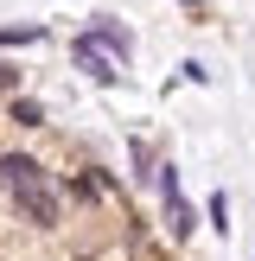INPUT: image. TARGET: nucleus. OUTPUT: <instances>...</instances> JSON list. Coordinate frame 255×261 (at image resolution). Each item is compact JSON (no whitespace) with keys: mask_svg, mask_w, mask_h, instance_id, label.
I'll use <instances>...</instances> for the list:
<instances>
[{"mask_svg":"<svg viewBox=\"0 0 255 261\" xmlns=\"http://www.w3.org/2000/svg\"><path fill=\"white\" fill-rule=\"evenodd\" d=\"M204 217H211V229H230V198H223V191H211V204H204Z\"/></svg>","mask_w":255,"mask_h":261,"instance_id":"nucleus-8","label":"nucleus"},{"mask_svg":"<svg viewBox=\"0 0 255 261\" xmlns=\"http://www.w3.org/2000/svg\"><path fill=\"white\" fill-rule=\"evenodd\" d=\"M26 83V70H19V64H7V58H0V89H19Z\"/></svg>","mask_w":255,"mask_h":261,"instance_id":"nucleus-9","label":"nucleus"},{"mask_svg":"<svg viewBox=\"0 0 255 261\" xmlns=\"http://www.w3.org/2000/svg\"><path fill=\"white\" fill-rule=\"evenodd\" d=\"M7 115H13L19 127H45V102H38V96H13V102H7Z\"/></svg>","mask_w":255,"mask_h":261,"instance_id":"nucleus-6","label":"nucleus"},{"mask_svg":"<svg viewBox=\"0 0 255 261\" xmlns=\"http://www.w3.org/2000/svg\"><path fill=\"white\" fill-rule=\"evenodd\" d=\"M38 38H45V25H0V51H13V45H38Z\"/></svg>","mask_w":255,"mask_h":261,"instance_id":"nucleus-7","label":"nucleus"},{"mask_svg":"<svg viewBox=\"0 0 255 261\" xmlns=\"http://www.w3.org/2000/svg\"><path fill=\"white\" fill-rule=\"evenodd\" d=\"M153 178H160V191H166V223H172V242H185L191 229H198V211L185 204V191H178V172H172V166H160Z\"/></svg>","mask_w":255,"mask_h":261,"instance_id":"nucleus-2","label":"nucleus"},{"mask_svg":"<svg viewBox=\"0 0 255 261\" xmlns=\"http://www.w3.org/2000/svg\"><path fill=\"white\" fill-rule=\"evenodd\" d=\"M178 7H191V13H198V7H204V0H178Z\"/></svg>","mask_w":255,"mask_h":261,"instance_id":"nucleus-10","label":"nucleus"},{"mask_svg":"<svg viewBox=\"0 0 255 261\" xmlns=\"http://www.w3.org/2000/svg\"><path fill=\"white\" fill-rule=\"evenodd\" d=\"M70 64H76V70H89V76H96V83H115V76H121V64H115V58H109V51H102V45H89L83 32L70 38Z\"/></svg>","mask_w":255,"mask_h":261,"instance_id":"nucleus-4","label":"nucleus"},{"mask_svg":"<svg viewBox=\"0 0 255 261\" xmlns=\"http://www.w3.org/2000/svg\"><path fill=\"white\" fill-rule=\"evenodd\" d=\"M83 38H89V45H102L115 64H128V58H134V32H128L121 19H109V13H102V19H89V25H83Z\"/></svg>","mask_w":255,"mask_h":261,"instance_id":"nucleus-3","label":"nucleus"},{"mask_svg":"<svg viewBox=\"0 0 255 261\" xmlns=\"http://www.w3.org/2000/svg\"><path fill=\"white\" fill-rule=\"evenodd\" d=\"M13 217H19V223H32V229H58V223H64V198H58V185H51V178L19 185V191H13Z\"/></svg>","mask_w":255,"mask_h":261,"instance_id":"nucleus-1","label":"nucleus"},{"mask_svg":"<svg viewBox=\"0 0 255 261\" xmlns=\"http://www.w3.org/2000/svg\"><path fill=\"white\" fill-rule=\"evenodd\" d=\"M38 178H45V166L32 160V153H0V191H19V185H38Z\"/></svg>","mask_w":255,"mask_h":261,"instance_id":"nucleus-5","label":"nucleus"}]
</instances>
